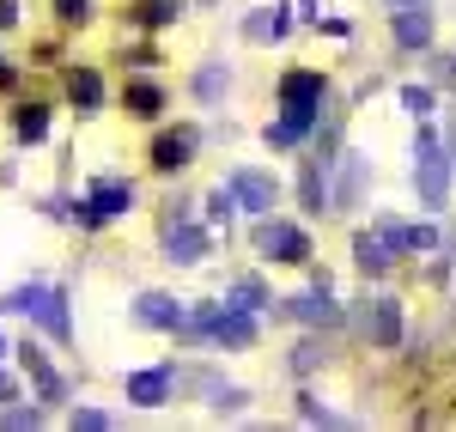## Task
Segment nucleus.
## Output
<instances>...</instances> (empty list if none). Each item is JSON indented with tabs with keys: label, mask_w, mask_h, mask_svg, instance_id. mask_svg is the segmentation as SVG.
Masks as SVG:
<instances>
[{
	"label": "nucleus",
	"mask_w": 456,
	"mask_h": 432,
	"mask_svg": "<svg viewBox=\"0 0 456 432\" xmlns=\"http://www.w3.org/2000/svg\"><path fill=\"white\" fill-rule=\"evenodd\" d=\"M141 323H152V329H183L189 317H183V305H176V298H165V292H146V298H141Z\"/></svg>",
	"instance_id": "dca6fc26"
},
{
	"label": "nucleus",
	"mask_w": 456,
	"mask_h": 432,
	"mask_svg": "<svg viewBox=\"0 0 456 432\" xmlns=\"http://www.w3.org/2000/svg\"><path fill=\"white\" fill-rule=\"evenodd\" d=\"M414 189H420L426 208H444L451 201V152L420 128V146H414Z\"/></svg>",
	"instance_id": "f03ea898"
},
{
	"label": "nucleus",
	"mask_w": 456,
	"mask_h": 432,
	"mask_svg": "<svg viewBox=\"0 0 456 432\" xmlns=\"http://www.w3.org/2000/svg\"><path fill=\"white\" fill-rule=\"evenodd\" d=\"M395 37H402L408 49H426V43H432V12H426V6H395Z\"/></svg>",
	"instance_id": "ddd939ff"
},
{
	"label": "nucleus",
	"mask_w": 456,
	"mask_h": 432,
	"mask_svg": "<svg viewBox=\"0 0 456 432\" xmlns=\"http://www.w3.org/2000/svg\"><path fill=\"white\" fill-rule=\"evenodd\" d=\"M244 402H249V390H213V408H219V414H238Z\"/></svg>",
	"instance_id": "a878e982"
},
{
	"label": "nucleus",
	"mask_w": 456,
	"mask_h": 432,
	"mask_svg": "<svg viewBox=\"0 0 456 432\" xmlns=\"http://www.w3.org/2000/svg\"><path fill=\"white\" fill-rule=\"evenodd\" d=\"M68 298L55 287H19L0 298V311H19V317H37V323H49V335H61L68 341V311H61Z\"/></svg>",
	"instance_id": "7ed1b4c3"
},
{
	"label": "nucleus",
	"mask_w": 456,
	"mask_h": 432,
	"mask_svg": "<svg viewBox=\"0 0 456 432\" xmlns=\"http://www.w3.org/2000/svg\"><path fill=\"white\" fill-rule=\"evenodd\" d=\"M0 427H43V414H37V408H6Z\"/></svg>",
	"instance_id": "cd10ccee"
},
{
	"label": "nucleus",
	"mask_w": 456,
	"mask_h": 432,
	"mask_svg": "<svg viewBox=\"0 0 456 432\" xmlns=\"http://www.w3.org/2000/svg\"><path fill=\"white\" fill-rule=\"evenodd\" d=\"M159 110H165V92L152 79H134L128 86V116H159Z\"/></svg>",
	"instance_id": "a211bd4d"
},
{
	"label": "nucleus",
	"mask_w": 456,
	"mask_h": 432,
	"mask_svg": "<svg viewBox=\"0 0 456 432\" xmlns=\"http://www.w3.org/2000/svg\"><path fill=\"white\" fill-rule=\"evenodd\" d=\"M195 92H201V98H219V92H225V68H201V79H195Z\"/></svg>",
	"instance_id": "5701e85b"
},
{
	"label": "nucleus",
	"mask_w": 456,
	"mask_h": 432,
	"mask_svg": "<svg viewBox=\"0 0 456 432\" xmlns=\"http://www.w3.org/2000/svg\"><path fill=\"white\" fill-rule=\"evenodd\" d=\"M165 256H171V262H201V256H208V232H195L183 214H171L165 219Z\"/></svg>",
	"instance_id": "0eeeda50"
},
{
	"label": "nucleus",
	"mask_w": 456,
	"mask_h": 432,
	"mask_svg": "<svg viewBox=\"0 0 456 432\" xmlns=\"http://www.w3.org/2000/svg\"><path fill=\"white\" fill-rule=\"evenodd\" d=\"M286 317H298V323H311V329L335 323V305H329V281L316 274V287L305 292V298H286Z\"/></svg>",
	"instance_id": "9d476101"
},
{
	"label": "nucleus",
	"mask_w": 456,
	"mask_h": 432,
	"mask_svg": "<svg viewBox=\"0 0 456 432\" xmlns=\"http://www.w3.org/2000/svg\"><path fill=\"white\" fill-rule=\"evenodd\" d=\"M0 396H12V378H6V371H0Z\"/></svg>",
	"instance_id": "72a5a7b5"
},
{
	"label": "nucleus",
	"mask_w": 456,
	"mask_h": 432,
	"mask_svg": "<svg viewBox=\"0 0 456 432\" xmlns=\"http://www.w3.org/2000/svg\"><path fill=\"white\" fill-rule=\"evenodd\" d=\"M165 396H171V371H134V378H128V402L159 408Z\"/></svg>",
	"instance_id": "2eb2a0df"
},
{
	"label": "nucleus",
	"mask_w": 456,
	"mask_h": 432,
	"mask_svg": "<svg viewBox=\"0 0 456 432\" xmlns=\"http://www.w3.org/2000/svg\"><path fill=\"white\" fill-rule=\"evenodd\" d=\"M225 189H232V201H244L249 214H268L274 208V177L268 171H232Z\"/></svg>",
	"instance_id": "6e6552de"
},
{
	"label": "nucleus",
	"mask_w": 456,
	"mask_h": 432,
	"mask_svg": "<svg viewBox=\"0 0 456 432\" xmlns=\"http://www.w3.org/2000/svg\"><path fill=\"white\" fill-rule=\"evenodd\" d=\"M298 414H305V420H322V427H335V414H329V408H322V402H311V396H298Z\"/></svg>",
	"instance_id": "c756f323"
},
{
	"label": "nucleus",
	"mask_w": 456,
	"mask_h": 432,
	"mask_svg": "<svg viewBox=\"0 0 456 432\" xmlns=\"http://www.w3.org/2000/svg\"><path fill=\"white\" fill-rule=\"evenodd\" d=\"M395 250H408V225H378V232H359L353 238V262L365 268V274H384L389 262H395Z\"/></svg>",
	"instance_id": "20e7f679"
},
{
	"label": "nucleus",
	"mask_w": 456,
	"mask_h": 432,
	"mask_svg": "<svg viewBox=\"0 0 456 432\" xmlns=\"http://www.w3.org/2000/svg\"><path fill=\"white\" fill-rule=\"evenodd\" d=\"M176 12H183V0H152L146 6V25H171Z\"/></svg>",
	"instance_id": "b1692460"
},
{
	"label": "nucleus",
	"mask_w": 456,
	"mask_h": 432,
	"mask_svg": "<svg viewBox=\"0 0 456 432\" xmlns=\"http://www.w3.org/2000/svg\"><path fill=\"white\" fill-rule=\"evenodd\" d=\"M43 134H49V110L25 104L19 110V141H43Z\"/></svg>",
	"instance_id": "412c9836"
},
{
	"label": "nucleus",
	"mask_w": 456,
	"mask_h": 432,
	"mask_svg": "<svg viewBox=\"0 0 456 432\" xmlns=\"http://www.w3.org/2000/svg\"><path fill=\"white\" fill-rule=\"evenodd\" d=\"M281 104H286V116L268 122V146H292L316 122V110H322V73H286Z\"/></svg>",
	"instance_id": "f257e3e1"
},
{
	"label": "nucleus",
	"mask_w": 456,
	"mask_h": 432,
	"mask_svg": "<svg viewBox=\"0 0 456 432\" xmlns=\"http://www.w3.org/2000/svg\"><path fill=\"white\" fill-rule=\"evenodd\" d=\"M0 347H6V341H0Z\"/></svg>",
	"instance_id": "c9c22d12"
},
{
	"label": "nucleus",
	"mask_w": 456,
	"mask_h": 432,
	"mask_svg": "<svg viewBox=\"0 0 456 432\" xmlns=\"http://www.w3.org/2000/svg\"><path fill=\"white\" fill-rule=\"evenodd\" d=\"M12 19H19V6H12V0H0V31H6Z\"/></svg>",
	"instance_id": "2f4dec72"
},
{
	"label": "nucleus",
	"mask_w": 456,
	"mask_h": 432,
	"mask_svg": "<svg viewBox=\"0 0 456 432\" xmlns=\"http://www.w3.org/2000/svg\"><path fill=\"white\" fill-rule=\"evenodd\" d=\"M365 171H371V159H365V152H341V183H335V208H359V195H365Z\"/></svg>",
	"instance_id": "9b49d317"
},
{
	"label": "nucleus",
	"mask_w": 456,
	"mask_h": 432,
	"mask_svg": "<svg viewBox=\"0 0 456 432\" xmlns=\"http://www.w3.org/2000/svg\"><path fill=\"white\" fill-rule=\"evenodd\" d=\"M128 208H134V183H122V177H98V183H92V201H86V214H92V219L128 214Z\"/></svg>",
	"instance_id": "1a4fd4ad"
},
{
	"label": "nucleus",
	"mask_w": 456,
	"mask_h": 432,
	"mask_svg": "<svg viewBox=\"0 0 456 432\" xmlns=\"http://www.w3.org/2000/svg\"><path fill=\"white\" fill-rule=\"evenodd\" d=\"M68 92H73V104H79V110H98V104H104V79H98V73H73Z\"/></svg>",
	"instance_id": "6ab92c4d"
},
{
	"label": "nucleus",
	"mask_w": 456,
	"mask_h": 432,
	"mask_svg": "<svg viewBox=\"0 0 456 432\" xmlns=\"http://www.w3.org/2000/svg\"><path fill=\"white\" fill-rule=\"evenodd\" d=\"M432 244H438L432 225H408V250H432Z\"/></svg>",
	"instance_id": "7c9ffc66"
},
{
	"label": "nucleus",
	"mask_w": 456,
	"mask_h": 432,
	"mask_svg": "<svg viewBox=\"0 0 456 432\" xmlns=\"http://www.w3.org/2000/svg\"><path fill=\"white\" fill-rule=\"evenodd\" d=\"M402 104L414 110V116H426V110H432V92H426V86H402Z\"/></svg>",
	"instance_id": "bb28decb"
},
{
	"label": "nucleus",
	"mask_w": 456,
	"mask_h": 432,
	"mask_svg": "<svg viewBox=\"0 0 456 432\" xmlns=\"http://www.w3.org/2000/svg\"><path fill=\"white\" fill-rule=\"evenodd\" d=\"M73 427H86V432H104V427H110V414H104V408H73Z\"/></svg>",
	"instance_id": "393cba45"
},
{
	"label": "nucleus",
	"mask_w": 456,
	"mask_h": 432,
	"mask_svg": "<svg viewBox=\"0 0 456 432\" xmlns=\"http://www.w3.org/2000/svg\"><path fill=\"white\" fill-rule=\"evenodd\" d=\"M256 250L274 256V262H311V238L298 225H286V219H262L256 225Z\"/></svg>",
	"instance_id": "39448f33"
},
{
	"label": "nucleus",
	"mask_w": 456,
	"mask_h": 432,
	"mask_svg": "<svg viewBox=\"0 0 456 432\" xmlns=\"http://www.w3.org/2000/svg\"><path fill=\"white\" fill-rule=\"evenodd\" d=\"M389 6H432V0H389Z\"/></svg>",
	"instance_id": "f704fd0d"
},
{
	"label": "nucleus",
	"mask_w": 456,
	"mask_h": 432,
	"mask_svg": "<svg viewBox=\"0 0 456 432\" xmlns=\"http://www.w3.org/2000/svg\"><path fill=\"white\" fill-rule=\"evenodd\" d=\"M322 360H329V341H316V335H311V341H298V347H292V371H298V378H311V371H316Z\"/></svg>",
	"instance_id": "aec40b11"
},
{
	"label": "nucleus",
	"mask_w": 456,
	"mask_h": 432,
	"mask_svg": "<svg viewBox=\"0 0 456 432\" xmlns=\"http://www.w3.org/2000/svg\"><path fill=\"white\" fill-rule=\"evenodd\" d=\"M55 12H61L68 25H79V19H92V0H55Z\"/></svg>",
	"instance_id": "c85d7f7f"
},
{
	"label": "nucleus",
	"mask_w": 456,
	"mask_h": 432,
	"mask_svg": "<svg viewBox=\"0 0 456 432\" xmlns=\"http://www.w3.org/2000/svg\"><path fill=\"white\" fill-rule=\"evenodd\" d=\"M232 298H238V311H262V305H268L262 281H238V292H232Z\"/></svg>",
	"instance_id": "4be33fe9"
},
{
	"label": "nucleus",
	"mask_w": 456,
	"mask_h": 432,
	"mask_svg": "<svg viewBox=\"0 0 456 432\" xmlns=\"http://www.w3.org/2000/svg\"><path fill=\"white\" fill-rule=\"evenodd\" d=\"M213 335L225 341V347H249L256 341V323H249V311H213Z\"/></svg>",
	"instance_id": "4468645a"
},
{
	"label": "nucleus",
	"mask_w": 456,
	"mask_h": 432,
	"mask_svg": "<svg viewBox=\"0 0 456 432\" xmlns=\"http://www.w3.org/2000/svg\"><path fill=\"white\" fill-rule=\"evenodd\" d=\"M189 159H195V128L159 134V146H152V165H159V171H183Z\"/></svg>",
	"instance_id": "f8f14e48"
},
{
	"label": "nucleus",
	"mask_w": 456,
	"mask_h": 432,
	"mask_svg": "<svg viewBox=\"0 0 456 432\" xmlns=\"http://www.w3.org/2000/svg\"><path fill=\"white\" fill-rule=\"evenodd\" d=\"M244 37H249V43H281V37H286V12H281V6L249 12V19H244Z\"/></svg>",
	"instance_id": "f3484780"
},
{
	"label": "nucleus",
	"mask_w": 456,
	"mask_h": 432,
	"mask_svg": "<svg viewBox=\"0 0 456 432\" xmlns=\"http://www.w3.org/2000/svg\"><path fill=\"white\" fill-rule=\"evenodd\" d=\"M444 152H451V165H456V116H451V134H444Z\"/></svg>",
	"instance_id": "473e14b6"
},
{
	"label": "nucleus",
	"mask_w": 456,
	"mask_h": 432,
	"mask_svg": "<svg viewBox=\"0 0 456 432\" xmlns=\"http://www.w3.org/2000/svg\"><path fill=\"white\" fill-rule=\"evenodd\" d=\"M359 335L378 341V347H395V341H402V305H395V298H371V305L359 311Z\"/></svg>",
	"instance_id": "423d86ee"
}]
</instances>
